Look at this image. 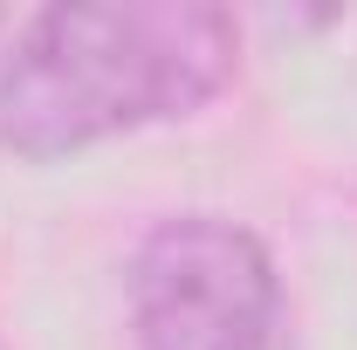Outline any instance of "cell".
<instances>
[{"label": "cell", "instance_id": "obj_1", "mask_svg": "<svg viewBox=\"0 0 357 350\" xmlns=\"http://www.w3.org/2000/svg\"><path fill=\"white\" fill-rule=\"evenodd\" d=\"M241 76V21L206 0H69L14 21L0 48V151L62 165L185 124Z\"/></svg>", "mask_w": 357, "mask_h": 350}, {"label": "cell", "instance_id": "obj_2", "mask_svg": "<svg viewBox=\"0 0 357 350\" xmlns=\"http://www.w3.org/2000/svg\"><path fill=\"white\" fill-rule=\"evenodd\" d=\"M137 350H296V309L255 227L227 213H165L124 268Z\"/></svg>", "mask_w": 357, "mask_h": 350}, {"label": "cell", "instance_id": "obj_3", "mask_svg": "<svg viewBox=\"0 0 357 350\" xmlns=\"http://www.w3.org/2000/svg\"><path fill=\"white\" fill-rule=\"evenodd\" d=\"M7 28H14V21H7V14H0V35H7Z\"/></svg>", "mask_w": 357, "mask_h": 350}, {"label": "cell", "instance_id": "obj_4", "mask_svg": "<svg viewBox=\"0 0 357 350\" xmlns=\"http://www.w3.org/2000/svg\"><path fill=\"white\" fill-rule=\"evenodd\" d=\"M0 350H7V344H0Z\"/></svg>", "mask_w": 357, "mask_h": 350}]
</instances>
